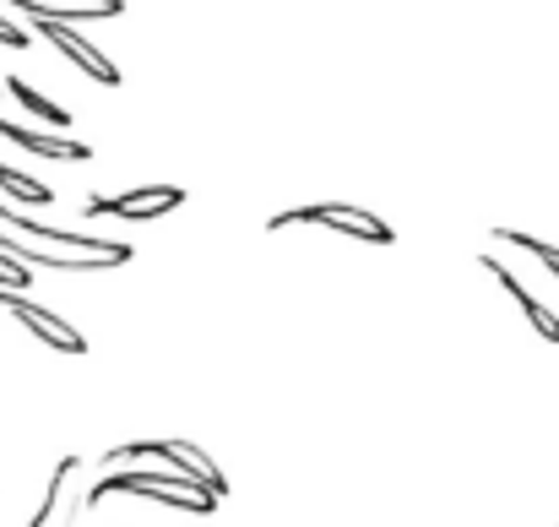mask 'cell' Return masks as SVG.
Returning a JSON list of instances; mask_svg holds the SVG:
<instances>
[{
	"mask_svg": "<svg viewBox=\"0 0 559 527\" xmlns=\"http://www.w3.org/2000/svg\"><path fill=\"white\" fill-rule=\"evenodd\" d=\"M76 473V457H60L55 462V473H49V490H44V506L33 512V527H44V523H55V506H60V495H66V479Z\"/></svg>",
	"mask_w": 559,
	"mask_h": 527,
	"instance_id": "cell-13",
	"label": "cell"
},
{
	"mask_svg": "<svg viewBox=\"0 0 559 527\" xmlns=\"http://www.w3.org/2000/svg\"><path fill=\"white\" fill-rule=\"evenodd\" d=\"M27 283H33V267L16 261L11 250H0V289H27Z\"/></svg>",
	"mask_w": 559,
	"mask_h": 527,
	"instance_id": "cell-14",
	"label": "cell"
},
{
	"mask_svg": "<svg viewBox=\"0 0 559 527\" xmlns=\"http://www.w3.org/2000/svg\"><path fill=\"white\" fill-rule=\"evenodd\" d=\"M0 190H5L11 201H33V207H44V201H55V190H49L44 179L22 175V169H5V164H0Z\"/></svg>",
	"mask_w": 559,
	"mask_h": 527,
	"instance_id": "cell-12",
	"label": "cell"
},
{
	"mask_svg": "<svg viewBox=\"0 0 559 527\" xmlns=\"http://www.w3.org/2000/svg\"><path fill=\"white\" fill-rule=\"evenodd\" d=\"M142 457H158V462L180 468V473H190L195 484H206L217 501H228L223 468H217L201 446H190V441H126V446H109V452H104V462H142Z\"/></svg>",
	"mask_w": 559,
	"mask_h": 527,
	"instance_id": "cell-3",
	"label": "cell"
},
{
	"mask_svg": "<svg viewBox=\"0 0 559 527\" xmlns=\"http://www.w3.org/2000/svg\"><path fill=\"white\" fill-rule=\"evenodd\" d=\"M16 11H44L60 22H104V16H126V0H16Z\"/></svg>",
	"mask_w": 559,
	"mask_h": 527,
	"instance_id": "cell-9",
	"label": "cell"
},
{
	"mask_svg": "<svg viewBox=\"0 0 559 527\" xmlns=\"http://www.w3.org/2000/svg\"><path fill=\"white\" fill-rule=\"evenodd\" d=\"M0 44H5V49H27V27H16V22L0 16Z\"/></svg>",
	"mask_w": 559,
	"mask_h": 527,
	"instance_id": "cell-15",
	"label": "cell"
},
{
	"mask_svg": "<svg viewBox=\"0 0 559 527\" xmlns=\"http://www.w3.org/2000/svg\"><path fill=\"white\" fill-rule=\"evenodd\" d=\"M272 234H283V229H332V234H348V239H359V245H396V229L370 212V207H359V201H305V207H283V212H272V223H266Z\"/></svg>",
	"mask_w": 559,
	"mask_h": 527,
	"instance_id": "cell-2",
	"label": "cell"
},
{
	"mask_svg": "<svg viewBox=\"0 0 559 527\" xmlns=\"http://www.w3.org/2000/svg\"><path fill=\"white\" fill-rule=\"evenodd\" d=\"M0 311L22 327V332H33L44 349H55V353H87V338L66 321V316H55V311H44V305H33L27 294H16V289H0Z\"/></svg>",
	"mask_w": 559,
	"mask_h": 527,
	"instance_id": "cell-6",
	"label": "cell"
},
{
	"mask_svg": "<svg viewBox=\"0 0 559 527\" xmlns=\"http://www.w3.org/2000/svg\"><path fill=\"white\" fill-rule=\"evenodd\" d=\"M5 93H11V98H16V104H22V109H27L33 120H44V126H55V131H66V126H71V115H66V109H60L55 98H44V93H33V82H22V77H11V82H5Z\"/></svg>",
	"mask_w": 559,
	"mask_h": 527,
	"instance_id": "cell-10",
	"label": "cell"
},
{
	"mask_svg": "<svg viewBox=\"0 0 559 527\" xmlns=\"http://www.w3.org/2000/svg\"><path fill=\"white\" fill-rule=\"evenodd\" d=\"M27 22H33V27H38V33H44V38H49L76 71H82V77H93L98 87H120V66H115L93 38H82L76 22H60V16H44V11H27Z\"/></svg>",
	"mask_w": 559,
	"mask_h": 527,
	"instance_id": "cell-4",
	"label": "cell"
},
{
	"mask_svg": "<svg viewBox=\"0 0 559 527\" xmlns=\"http://www.w3.org/2000/svg\"><path fill=\"white\" fill-rule=\"evenodd\" d=\"M478 267H484V272H489V278L511 294V300H516V311L533 321V332H538L544 343H555V349H559V316H555V311H549V305H544V300H538V294H533V289H527V283H522L506 261H500V256H478Z\"/></svg>",
	"mask_w": 559,
	"mask_h": 527,
	"instance_id": "cell-7",
	"label": "cell"
},
{
	"mask_svg": "<svg viewBox=\"0 0 559 527\" xmlns=\"http://www.w3.org/2000/svg\"><path fill=\"white\" fill-rule=\"evenodd\" d=\"M109 495H142V501L175 506V512H186V517H212V512L223 506L206 484H195L180 468H169V473H109V479H98V484L87 490V506H104Z\"/></svg>",
	"mask_w": 559,
	"mask_h": 527,
	"instance_id": "cell-1",
	"label": "cell"
},
{
	"mask_svg": "<svg viewBox=\"0 0 559 527\" xmlns=\"http://www.w3.org/2000/svg\"><path fill=\"white\" fill-rule=\"evenodd\" d=\"M0 137H5L11 148H22V153L60 159V164H87V159H93V148H87V142L60 137V131H33V126H16V120H5V115H0Z\"/></svg>",
	"mask_w": 559,
	"mask_h": 527,
	"instance_id": "cell-8",
	"label": "cell"
},
{
	"mask_svg": "<svg viewBox=\"0 0 559 527\" xmlns=\"http://www.w3.org/2000/svg\"><path fill=\"white\" fill-rule=\"evenodd\" d=\"M495 245H516V250L538 256V261L549 267V278H559V245H549V239H538V234H522V229H495Z\"/></svg>",
	"mask_w": 559,
	"mask_h": 527,
	"instance_id": "cell-11",
	"label": "cell"
},
{
	"mask_svg": "<svg viewBox=\"0 0 559 527\" xmlns=\"http://www.w3.org/2000/svg\"><path fill=\"white\" fill-rule=\"evenodd\" d=\"M175 207H186V185H142L126 196H87L82 201L87 218H120V223H153Z\"/></svg>",
	"mask_w": 559,
	"mask_h": 527,
	"instance_id": "cell-5",
	"label": "cell"
}]
</instances>
